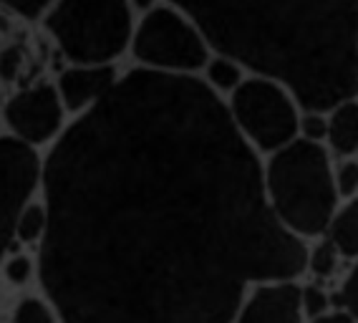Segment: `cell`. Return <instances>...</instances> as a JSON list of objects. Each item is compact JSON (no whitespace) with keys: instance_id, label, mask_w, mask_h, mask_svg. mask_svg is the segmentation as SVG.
<instances>
[{"instance_id":"obj_1","label":"cell","mask_w":358,"mask_h":323,"mask_svg":"<svg viewBox=\"0 0 358 323\" xmlns=\"http://www.w3.org/2000/svg\"><path fill=\"white\" fill-rule=\"evenodd\" d=\"M41 283L64 323H232L255 285L301 280L262 159L199 76L134 69L45 159Z\"/></svg>"},{"instance_id":"obj_2","label":"cell","mask_w":358,"mask_h":323,"mask_svg":"<svg viewBox=\"0 0 358 323\" xmlns=\"http://www.w3.org/2000/svg\"><path fill=\"white\" fill-rule=\"evenodd\" d=\"M248 73L270 76L303 109L358 96V0H164Z\"/></svg>"},{"instance_id":"obj_3","label":"cell","mask_w":358,"mask_h":323,"mask_svg":"<svg viewBox=\"0 0 358 323\" xmlns=\"http://www.w3.org/2000/svg\"><path fill=\"white\" fill-rule=\"evenodd\" d=\"M262 189L273 217L303 243L323 238L341 205L331 152L303 139L262 159Z\"/></svg>"},{"instance_id":"obj_4","label":"cell","mask_w":358,"mask_h":323,"mask_svg":"<svg viewBox=\"0 0 358 323\" xmlns=\"http://www.w3.org/2000/svg\"><path fill=\"white\" fill-rule=\"evenodd\" d=\"M45 28L73 66H114L134 36L129 0H56Z\"/></svg>"},{"instance_id":"obj_5","label":"cell","mask_w":358,"mask_h":323,"mask_svg":"<svg viewBox=\"0 0 358 323\" xmlns=\"http://www.w3.org/2000/svg\"><path fill=\"white\" fill-rule=\"evenodd\" d=\"M224 103L237 134L260 159L298 139L303 106L293 91L275 78L250 73Z\"/></svg>"},{"instance_id":"obj_6","label":"cell","mask_w":358,"mask_h":323,"mask_svg":"<svg viewBox=\"0 0 358 323\" xmlns=\"http://www.w3.org/2000/svg\"><path fill=\"white\" fill-rule=\"evenodd\" d=\"M131 53L139 69L172 76H199L212 59L202 31L169 3H159L136 20Z\"/></svg>"},{"instance_id":"obj_7","label":"cell","mask_w":358,"mask_h":323,"mask_svg":"<svg viewBox=\"0 0 358 323\" xmlns=\"http://www.w3.org/2000/svg\"><path fill=\"white\" fill-rule=\"evenodd\" d=\"M41 175V159L31 144L20 142L18 136H0V258L13 240Z\"/></svg>"},{"instance_id":"obj_8","label":"cell","mask_w":358,"mask_h":323,"mask_svg":"<svg viewBox=\"0 0 358 323\" xmlns=\"http://www.w3.org/2000/svg\"><path fill=\"white\" fill-rule=\"evenodd\" d=\"M6 119L20 142L41 144L58 134L64 124V101L48 84L20 91L6 106Z\"/></svg>"},{"instance_id":"obj_9","label":"cell","mask_w":358,"mask_h":323,"mask_svg":"<svg viewBox=\"0 0 358 323\" xmlns=\"http://www.w3.org/2000/svg\"><path fill=\"white\" fill-rule=\"evenodd\" d=\"M232 323H308L301 308V280H268L255 285Z\"/></svg>"},{"instance_id":"obj_10","label":"cell","mask_w":358,"mask_h":323,"mask_svg":"<svg viewBox=\"0 0 358 323\" xmlns=\"http://www.w3.org/2000/svg\"><path fill=\"white\" fill-rule=\"evenodd\" d=\"M119 78L122 76L114 66H71L61 73L56 91L64 101V109L76 111L81 117L109 96Z\"/></svg>"},{"instance_id":"obj_11","label":"cell","mask_w":358,"mask_h":323,"mask_svg":"<svg viewBox=\"0 0 358 323\" xmlns=\"http://www.w3.org/2000/svg\"><path fill=\"white\" fill-rule=\"evenodd\" d=\"M326 149L333 159L358 157V96H348L326 111Z\"/></svg>"},{"instance_id":"obj_12","label":"cell","mask_w":358,"mask_h":323,"mask_svg":"<svg viewBox=\"0 0 358 323\" xmlns=\"http://www.w3.org/2000/svg\"><path fill=\"white\" fill-rule=\"evenodd\" d=\"M323 238L331 240V245L338 255L351 265L358 260V197L343 200L333 213Z\"/></svg>"},{"instance_id":"obj_13","label":"cell","mask_w":358,"mask_h":323,"mask_svg":"<svg viewBox=\"0 0 358 323\" xmlns=\"http://www.w3.org/2000/svg\"><path fill=\"white\" fill-rule=\"evenodd\" d=\"M345 260L338 255V250L331 245V240L328 238H318V240H310L306 243V275L308 280H315V283H333V280L338 278L341 273V265ZM303 275V278H306Z\"/></svg>"},{"instance_id":"obj_14","label":"cell","mask_w":358,"mask_h":323,"mask_svg":"<svg viewBox=\"0 0 358 323\" xmlns=\"http://www.w3.org/2000/svg\"><path fill=\"white\" fill-rule=\"evenodd\" d=\"M248 76L250 73L245 71L243 64H237L235 59L222 56V53H212V59L207 61L205 71H202L199 78H202L220 99H227Z\"/></svg>"},{"instance_id":"obj_15","label":"cell","mask_w":358,"mask_h":323,"mask_svg":"<svg viewBox=\"0 0 358 323\" xmlns=\"http://www.w3.org/2000/svg\"><path fill=\"white\" fill-rule=\"evenodd\" d=\"M301 308L306 321H313L318 316H326L336 308L333 291L328 285L315 283V280H303L301 283Z\"/></svg>"},{"instance_id":"obj_16","label":"cell","mask_w":358,"mask_h":323,"mask_svg":"<svg viewBox=\"0 0 358 323\" xmlns=\"http://www.w3.org/2000/svg\"><path fill=\"white\" fill-rule=\"evenodd\" d=\"M333 301H336V308L348 313L358 323V260L348 265V271L343 273L338 288L333 291Z\"/></svg>"},{"instance_id":"obj_17","label":"cell","mask_w":358,"mask_h":323,"mask_svg":"<svg viewBox=\"0 0 358 323\" xmlns=\"http://www.w3.org/2000/svg\"><path fill=\"white\" fill-rule=\"evenodd\" d=\"M333 185L341 202L358 197V157L333 159Z\"/></svg>"},{"instance_id":"obj_18","label":"cell","mask_w":358,"mask_h":323,"mask_svg":"<svg viewBox=\"0 0 358 323\" xmlns=\"http://www.w3.org/2000/svg\"><path fill=\"white\" fill-rule=\"evenodd\" d=\"M326 134H328V114L315 109H303L301 124H298V139L303 142H313L326 147Z\"/></svg>"},{"instance_id":"obj_19","label":"cell","mask_w":358,"mask_h":323,"mask_svg":"<svg viewBox=\"0 0 358 323\" xmlns=\"http://www.w3.org/2000/svg\"><path fill=\"white\" fill-rule=\"evenodd\" d=\"M15 235L26 243H33L45 235V210L41 205H31L23 210L18 220V227H15Z\"/></svg>"},{"instance_id":"obj_20","label":"cell","mask_w":358,"mask_h":323,"mask_svg":"<svg viewBox=\"0 0 358 323\" xmlns=\"http://www.w3.org/2000/svg\"><path fill=\"white\" fill-rule=\"evenodd\" d=\"M15 323H53V316L38 298H26L15 308Z\"/></svg>"},{"instance_id":"obj_21","label":"cell","mask_w":358,"mask_h":323,"mask_svg":"<svg viewBox=\"0 0 358 323\" xmlns=\"http://www.w3.org/2000/svg\"><path fill=\"white\" fill-rule=\"evenodd\" d=\"M6 8H10L13 13L23 15V18H38L43 10L56 3V0H0Z\"/></svg>"},{"instance_id":"obj_22","label":"cell","mask_w":358,"mask_h":323,"mask_svg":"<svg viewBox=\"0 0 358 323\" xmlns=\"http://www.w3.org/2000/svg\"><path fill=\"white\" fill-rule=\"evenodd\" d=\"M20 64H23V53H20L18 45H10L0 53V78L3 81H13L20 71Z\"/></svg>"},{"instance_id":"obj_23","label":"cell","mask_w":358,"mask_h":323,"mask_svg":"<svg viewBox=\"0 0 358 323\" xmlns=\"http://www.w3.org/2000/svg\"><path fill=\"white\" fill-rule=\"evenodd\" d=\"M6 275L13 280V283H26L28 275H31V260L23 258V255L13 258L10 263L6 265Z\"/></svg>"},{"instance_id":"obj_24","label":"cell","mask_w":358,"mask_h":323,"mask_svg":"<svg viewBox=\"0 0 358 323\" xmlns=\"http://www.w3.org/2000/svg\"><path fill=\"white\" fill-rule=\"evenodd\" d=\"M308 323H356L348 313H343V310L338 308H333L331 313H326V316H318L313 318V321H308Z\"/></svg>"},{"instance_id":"obj_25","label":"cell","mask_w":358,"mask_h":323,"mask_svg":"<svg viewBox=\"0 0 358 323\" xmlns=\"http://www.w3.org/2000/svg\"><path fill=\"white\" fill-rule=\"evenodd\" d=\"M129 3H131V8H134V10H141V15L149 13L152 8L159 6V0H129Z\"/></svg>"}]
</instances>
